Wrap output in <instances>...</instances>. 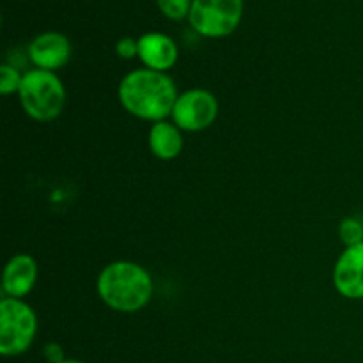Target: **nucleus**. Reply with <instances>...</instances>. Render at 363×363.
Returning a JSON list of instances; mask_svg holds the SVG:
<instances>
[{"label": "nucleus", "mask_w": 363, "mask_h": 363, "mask_svg": "<svg viewBox=\"0 0 363 363\" xmlns=\"http://www.w3.org/2000/svg\"><path fill=\"white\" fill-rule=\"evenodd\" d=\"M117 94L128 113L138 119L158 123L172 116L179 92L167 73L142 67L124 74Z\"/></svg>", "instance_id": "f257e3e1"}, {"label": "nucleus", "mask_w": 363, "mask_h": 363, "mask_svg": "<svg viewBox=\"0 0 363 363\" xmlns=\"http://www.w3.org/2000/svg\"><path fill=\"white\" fill-rule=\"evenodd\" d=\"M96 289L103 303L110 308L133 314L151 301L155 284L144 266L131 261H116L101 269Z\"/></svg>", "instance_id": "f03ea898"}, {"label": "nucleus", "mask_w": 363, "mask_h": 363, "mask_svg": "<svg viewBox=\"0 0 363 363\" xmlns=\"http://www.w3.org/2000/svg\"><path fill=\"white\" fill-rule=\"evenodd\" d=\"M18 98L28 117L48 123L62 113L66 105V87L57 73L35 67L23 73Z\"/></svg>", "instance_id": "7ed1b4c3"}, {"label": "nucleus", "mask_w": 363, "mask_h": 363, "mask_svg": "<svg viewBox=\"0 0 363 363\" xmlns=\"http://www.w3.org/2000/svg\"><path fill=\"white\" fill-rule=\"evenodd\" d=\"M38 333L34 308L20 298L4 296L0 301V353L20 357L32 346Z\"/></svg>", "instance_id": "20e7f679"}, {"label": "nucleus", "mask_w": 363, "mask_h": 363, "mask_svg": "<svg viewBox=\"0 0 363 363\" xmlns=\"http://www.w3.org/2000/svg\"><path fill=\"white\" fill-rule=\"evenodd\" d=\"M243 16V0H194L190 9L191 27L206 38L233 34Z\"/></svg>", "instance_id": "39448f33"}, {"label": "nucleus", "mask_w": 363, "mask_h": 363, "mask_svg": "<svg viewBox=\"0 0 363 363\" xmlns=\"http://www.w3.org/2000/svg\"><path fill=\"white\" fill-rule=\"evenodd\" d=\"M218 99L206 89H188L181 92L172 110V123L188 133L208 130L218 117Z\"/></svg>", "instance_id": "423d86ee"}, {"label": "nucleus", "mask_w": 363, "mask_h": 363, "mask_svg": "<svg viewBox=\"0 0 363 363\" xmlns=\"http://www.w3.org/2000/svg\"><path fill=\"white\" fill-rule=\"evenodd\" d=\"M333 286L347 300H363V243L344 248L333 268Z\"/></svg>", "instance_id": "0eeeda50"}, {"label": "nucleus", "mask_w": 363, "mask_h": 363, "mask_svg": "<svg viewBox=\"0 0 363 363\" xmlns=\"http://www.w3.org/2000/svg\"><path fill=\"white\" fill-rule=\"evenodd\" d=\"M28 57L38 69L53 71L66 66L71 59V43L60 32H43L28 45Z\"/></svg>", "instance_id": "6e6552de"}, {"label": "nucleus", "mask_w": 363, "mask_h": 363, "mask_svg": "<svg viewBox=\"0 0 363 363\" xmlns=\"http://www.w3.org/2000/svg\"><path fill=\"white\" fill-rule=\"evenodd\" d=\"M176 41L163 32H145L138 38V59L144 67L167 73L177 62Z\"/></svg>", "instance_id": "1a4fd4ad"}, {"label": "nucleus", "mask_w": 363, "mask_h": 363, "mask_svg": "<svg viewBox=\"0 0 363 363\" xmlns=\"http://www.w3.org/2000/svg\"><path fill=\"white\" fill-rule=\"evenodd\" d=\"M38 282V264L28 254H16L7 261L2 275V291L9 298L23 300Z\"/></svg>", "instance_id": "9d476101"}, {"label": "nucleus", "mask_w": 363, "mask_h": 363, "mask_svg": "<svg viewBox=\"0 0 363 363\" xmlns=\"http://www.w3.org/2000/svg\"><path fill=\"white\" fill-rule=\"evenodd\" d=\"M147 144L149 151L155 158L163 160V162L176 160L184 147L183 130L169 119L152 123L151 130H149Z\"/></svg>", "instance_id": "9b49d317"}, {"label": "nucleus", "mask_w": 363, "mask_h": 363, "mask_svg": "<svg viewBox=\"0 0 363 363\" xmlns=\"http://www.w3.org/2000/svg\"><path fill=\"white\" fill-rule=\"evenodd\" d=\"M339 236L346 247L363 243V223L354 216H346L339 225Z\"/></svg>", "instance_id": "f8f14e48"}, {"label": "nucleus", "mask_w": 363, "mask_h": 363, "mask_svg": "<svg viewBox=\"0 0 363 363\" xmlns=\"http://www.w3.org/2000/svg\"><path fill=\"white\" fill-rule=\"evenodd\" d=\"M21 80H23V74L16 67L11 66V64H2L0 66V92L4 96L14 94V92L18 94Z\"/></svg>", "instance_id": "ddd939ff"}, {"label": "nucleus", "mask_w": 363, "mask_h": 363, "mask_svg": "<svg viewBox=\"0 0 363 363\" xmlns=\"http://www.w3.org/2000/svg\"><path fill=\"white\" fill-rule=\"evenodd\" d=\"M191 2L194 0H156L160 11L170 20H183L190 16Z\"/></svg>", "instance_id": "4468645a"}, {"label": "nucleus", "mask_w": 363, "mask_h": 363, "mask_svg": "<svg viewBox=\"0 0 363 363\" xmlns=\"http://www.w3.org/2000/svg\"><path fill=\"white\" fill-rule=\"evenodd\" d=\"M116 52L121 59H133L138 57V39L131 38V35H124L117 41Z\"/></svg>", "instance_id": "2eb2a0df"}, {"label": "nucleus", "mask_w": 363, "mask_h": 363, "mask_svg": "<svg viewBox=\"0 0 363 363\" xmlns=\"http://www.w3.org/2000/svg\"><path fill=\"white\" fill-rule=\"evenodd\" d=\"M45 357L50 363H60L62 360H66V358H64L62 347H60L59 344H55V342L46 344V346H45Z\"/></svg>", "instance_id": "dca6fc26"}, {"label": "nucleus", "mask_w": 363, "mask_h": 363, "mask_svg": "<svg viewBox=\"0 0 363 363\" xmlns=\"http://www.w3.org/2000/svg\"><path fill=\"white\" fill-rule=\"evenodd\" d=\"M60 363H85V362H80V360H73V358H66V360H62Z\"/></svg>", "instance_id": "f3484780"}]
</instances>
